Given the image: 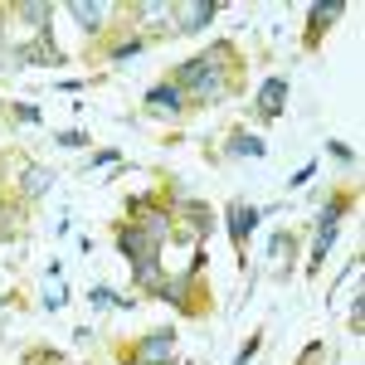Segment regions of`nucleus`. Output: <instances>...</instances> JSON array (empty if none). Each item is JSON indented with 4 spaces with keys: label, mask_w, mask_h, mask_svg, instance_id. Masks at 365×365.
Instances as JSON below:
<instances>
[{
    "label": "nucleus",
    "mask_w": 365,
    "mask_h": 365,
    "mask_svg": "<svg viewBox=\"0 0 365 365\" xmlns=\"http://www.w3.org/2000/svg\"><path fill=\"white\" fill-rule=\"evenodd\" d=\"M253 225H258V210H249V205H239V210L229 215V234H234V244H244Z\"/></svg>",
    "instance_id": "1a4fd4ad"
},
{
    "label": "nucleus",
    "mask_w": 365,
    "mask_h": 365,
    "mask_svg": "<svg viewBox=\"0 0 365 365\" xmlns=\"http://www.w3.org/2000/svg\"><path fill=\"white\" fill-rule=\"evenodd\" d=\"M49 180H54L49 170H29V175H25V190H29V195H39V190H49Z\"/></svg>",
    "instance_id": "9b49d317"
},
{
    "label": "nucleus",
    "mask_w": 365,
    "mask_h": 365,
    "mask_svg": "<svg viewBox=\"0 0 365 365\" xmlns=\"http://www.w3.org/2000/svg\"><path fill=\"white\" fill-rule=\"evenodd\" d=\"M146 113H161V117H180L185 113V93L175 83H156L146 93Z\"/></svg>",
    "instance_id": "f03ea898"
},
{
    "label": "nucleus",
    "mask_w": 365,
    "mask_h": 365,
    "mask_svg": "<svg viewBox=\"0 0 365 365\" xmlns=\"http://www.w3.org/2000/svg\"><path fill=\"white\" fill-rule=\"evenodd\" d=\"M225 151L229 156H263V141L249 137V132H234V137L225 141Z\"/></svg>",
    "instance_id": "9d476101"
},
{
    "label": "nucleus",
    "mask_w": 365,
    "mask_h": 365,
    "mask_svg": "<svg viewBox=\"0 0 365 365\" xmlns=\"http://www.w3.org/2000/svg\"><path fill=\"white\" fill-rule=\"evenodd\" d=\"M88 132H58V146H83Z\"/></svg>",
    "instance_id": "4468645a"
},
{
    "label": "nucleus",
    "mask_w": 365,
    "mask_h": 365,
    "mask_svg": "<svg viewBox=\"0 0 365 365\" xmlns=\"http://www.w3.org/2000/svg\"><path fill=\"white\" fill-rule=\"evenodd\" d=\"M170 331H156V336H146L137 346V351H132V365H166L170 361Z\"/></svg>",
    "instance_id": "7ed1b4c3"
},
{
    "label": "nucleus",
    "mask_w": 365,
    "mask_h": 365,
    "mask_svg": "<svg viewBox=\"0 0 365 365\" xmlns=\"http://www.w3.org/2000/svg\"><path fill=\"white\" fill-rule=\"evenodd\" d=\"M331 156H341L346 166H356V151H351V146H341V141H331Z\"/></svg>",
    "instance_id": "dca6fc26"
},
{
    "label": "nucleus",
    "mask_w": 365,
    "mask_h": 365,
    "mask_svg": "<svg viewBox=\"0 0 365 365\" xmlns=\"http://www.w3.org/2000/svg\"><path fill=\"white\" fill-rule=\"evenodd\" d=\"M282 93H287V83H282V78H268L263 93H258V113H263V117H278L282 113Z\"/></svg>",
    "instance_id": "6e6552de"
},
{
    "label": "nucleus",
    "mask_w": 365,
    "mask_h": 365,
    "mask_svg": "<svg viewBox=\"0 0 365 365\" xmlns=\"http://www.w3.org/2000/svg\"><path fill=\"white\" fill-rule=\"evenodd\" d=\"M15 117H20V122H39V108H29V103H20V108H15Z\"/></svg>",
    "instance_id": "f3484780"
},
{
    "label": "nucleus",
    "mask_w": 365,
    "mask_h": 365,
    "mask_svg": "<svg viewBox=\"0 0 365 365\" xmlns=\"http://www.w3.org/2000/svg\"><path fill=\"white\" fill-rule=\"evenodd\" d=\"M215 15H220V5H215V0H200V5H185V10H180V25H175V29H200V25H210Z\"/></svg>",
    "instance_id": "0eeeda50"
},
{
    "label": "nucleus",
    "mask_w": 365,
    "mask_h": 365,
    "mask_svg": "<svg viewBox=\"0 0 365 365\" xmlns=\"http://www.w3.org/2000/svg\"><path fill=\"white\" fill-rule=\"evenodd\" d=\"M117 249L127 253L132 263H137L141 253H161L156 244H151V239H146V229H141V225H127V229H117Z\"/></svg>",
    "instance_id": "20e7f679"
},
{
    "label": "nucleus",
    "mask_w": 365,
    "mask_h": 365,
    "mask_svg": "<svg viewBox=\"0 0 365 365\" xmlns=\"http://www.w3.org/2000/svg\"><path fill=\"white\" fill-rule=\"evenodd\" d=\"M287 249H292V239H287V234H278V239H273V253H278V268H287Z\"/></svg>",
    "instance_id": "ddd939ff"
},
{
    "label": "nucleus",
    "mask_w": 365,
    "mask_h": 365,
    "mask_svg": "<svg viewBox=\"0 0 365 365\" xmlns=\"http://www.w3.org/2000/svg\"><path fill=\"white\" fill-rule=\"evenodd\" d=\"M68 15L83 29H103V20L113 15V5H98V0H83V5H68Z\"/></svg>",
    "instance_id": "423d86ee"
},
{
    "label": "nucleus",
    "mask_w": 365,
    "mask_h": 365,
    "mask_svg": "<svg viewBox=\"0 0 365 365\" xmlns=\"http://www.w3.org/2000/svg\"><path fill=\"white\" fill-rule=\"evenodd\" d=\"M225 63H229V44H215V49H210L205 58H195V63H180L170 83L180 88L185 98H200V103H220V98L229 93Z\"/></svg>",
    "instance_id": "f257e3e1"
},
{
    "label": "nucleus",
    "mask_w": 365,
    "mask_h": 365,
    "mask_svg": "<svg viewBox=\"0 0 365 365\" xmlns=\"http://www.w3.org/2000/svg\"><path fill=\"white\" fill-rule=\"evenodd\" d=\"M341 15H346V5H341V0H327V5H312V20H307V39H312V44H317V39H322V29H327V25H336Z\"/></svg>",
    "instance_id": "39448f33"
},
{
    "label": "nucleus",
    "mask_w": 365,
    "mask_h": 365,
    "mask_svg": "<svg viewBox=\"0 0 365 365\" xmlns=\"http://www.w3.org/2000/svg\"><path fill=\"white\" fill-rule=\"evenodd\" d=\"M141 54V39H127V44H113L108 49V58H137Z\"/></svg>",
    "instance_id": "f8f14e48"
},
{
    "label": "nucleus",
    "mask_w": 365,
    "mask_h": 365,
    "mask_svg": "<svg viewBox=\"0 0 365 365\" xmlns=\"http://www.w3.org/2000/svg\"><path fill=\"white\" fill-rule=\"evenodd\" d=\"M253 351H258V336L244 341V351H239V361H234V365H249V361H253Z\"/></svg>",
    "instance_id": "2eb2a0df"
}]
</instances>
